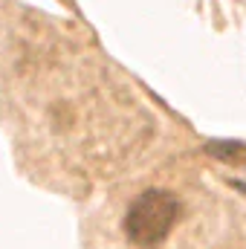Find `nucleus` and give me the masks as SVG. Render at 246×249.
Returning a JSON list of instances; mask_svg holds the SVG:
<instances>
[{
	"label": "nucleus",
	"instance_id": "nucleus-1",
	"mask_svg": "<svg viewBox=\"0 0 246 249\" xmlns=\"http://www.w3.org/2000/svg\"><path fill=\"white\" fill-rule=\"evenodd\" d=\"M177 217H180L177 197L162 188H148L130 203L124 214V235L136 247H154L174 229Z\"/></svg>",
	"mask_w": 246,
	"mask_h": 249
}]
</instances>
